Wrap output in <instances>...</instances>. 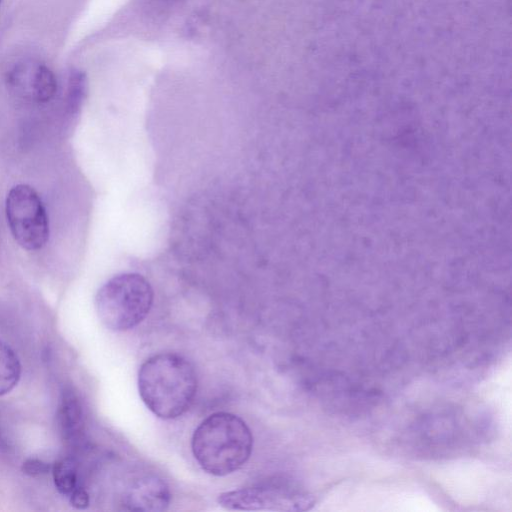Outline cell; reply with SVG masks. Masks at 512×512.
<instances>
[{
  "label": "cell",
  "instance_id": "6da1fadb",
  "mask_svg": "<svg viewBox=\"0 0 512 512\" xmlns=\"http://www.w3.org/2000/svg\"><path fill=\"white\" fill-rule=\"evenodd\" d=\"M198 380L194 366L182 355L162 352L149 357L138 373V390L147 408L161 419H174L191 406Z\"/></svg>",
  "mask_w": 512,
  "mask_h": 512
},
{
  "label": "cell",
  "instance_id": "7a4b0ae2",
  "mask_svg": "<svg viewBox=\"0 0 512 512\" xmlns=\"http://www.w3.org/2000/svg\"><path fill=\"white\" fill-rule=\"evenodd\" d=\"M191 449L199 466L214 476L239 470L250 458L253 435L246 422L229 412L205 418L195 429Z\"/></svg>",
  "mask_w": 512,
  "mask_h": 512
},
{
  "label": "cell",
  "instance_id": "3957f363",
  "mask_svg": "<svg viewBox=\"0 0 512 512\" xmlns=\"http://www.w3.org/2000/svg\"><path fill=\"white\" fill-rule=\"evenodd\" d=\"M154 292L140 274L121 273L106 281L95 297L96 313L109 330L122 332L140 324L152 307Z\"/></svg>",
  "mask_w": 512,
  "mask_h": 512
},
{
  "label": "cell",
  "instance_id": "277c9868",
  "mask_svg": "<svg viewBox=\"0 0 512 512\" xmlns=\"http://www.w3.org/2000/svg\"><path fill=\"white\" fill-rule=\"evenodd\" d=\"M6 219L14 240L29 251L44 247L49 238V221L44 204L27 184L12 187L5 202Z\"/></svg>",
  "mask_w": 512,
  "mask_h": 512
},
{
  "label": "cell",
  "instance_id": "5b68a950",
  "mask_svg": "<svg viewBox=\"0 0 512 512\" xmlns=\"http://www.w3.org/2000/svg\"><path fill=\"white\" fill-rule=\"evenodd\" d=\"M217 502L228 510L301 511L307 510L313 504V499L299 490L272 485L223 492Z\"/></svg>",
  "mask_w": 512,
  "mask_h": 512
},
{
  "label": "cell",
  "instance_id": "8992f818",
  "mask_svg": "<svg viewBox=\"0 0 512 512\" xmlns=\"http://www.w3.org/2000/svg\"><path fill=\"white\" fill-rule=\"evenodd\" d=\"M8 86L19 98L35 103H47L57 91L54 73L44 64L21 62L7 76Z\"/></svg>",
  "mask_w": 512,
  "mask_h": 512
},
{
  "label": "cell",
  "instance_id": "52a82bcc",
  "mask_svg": "<svg viewBox=\"0 0 512 512\" xmlns=\"http://www.w3.org/2000/svg\"><path fill=\"white\" fill-rule=\"evenodd\" d=\"M171 501L169 487L155 475L133 479L123 495V507L132 511H164Z\"/></svg>",
  "mask_w": 512,
  "mask_h": 512
},
{
  "label": "cell",
  "instance_id": "ba28073f",
  "mask_svg": "<svg viewBox=\"0 0 512 512\" xmlns=\"http://www.w3.org/2000/svg\"><path fill=\"white\" fill-rule=\"evenodd\" d=\"M56 424L61 438L71 445L79 442L84 427V411L78 394L65 387L60 394Z\"/></svg>",
  "mask_w": 512,
  "mask_h": 512
},
{
  "label": "cell",
  "instance_id": "9c48e42d",
  "mask_svg": "<svg viewBox=\"0 0 512 512\" xmlns=\"http://www.w3.org/2000/svg\"><path fill=\"white\" fill-rule=\"evenodd\" d=\"M52 477L57 491L67 498L80 486L78 463L74 457L65 456L51 466Z\"/></svg>",
  "mask_w": 512,
  "mask_h": 512
},
{
  "label": "cell",
  "instance_id": "30bf717a",
  "mask_svg": "<svg viewBox=\"0 0 512 512\" xmlns=\"http://www.w3.org/2000/svg\"><path fill=\"white\" fill-rule=\"evenodd\" d=\"M21 363L15 351L0 339V396L9 393L19 382Z\"/></svg>",
  "mask_w": 512,
  "mask_h": 512
},
{
  "label": "cell",
  "instance_id": "8fae6325",
  "mask_svg": "<svg viewBox=\"0 0 512 512\" xmlns=\"http://www.w3.org/2000/svg\"><path fill=\"white\" fill-rule=\"evenodd\" d=\"M87 77L83 71L74 69L70 72L67 84L66 113L69 117L79 114L87 96Z\"/></svg>",
  "mask_w": 512,
  "mask_h": 512
},
{
  "label": "cell",
  "instance_id": "7c38bea8",
  "mask_svg": "<svg viewBox=\"0 0 512 512\" xmlns=\"http://www.w3.org/2000/svg\"><path fill=\"white\" fill-rule=\"evenodd\" d=\"M51 466L42 460L30 458L23 463L22 470L29 476H40L50 471Z\"/></svg>",
  "mask_w": 512,
  "mask_h": 512
},
{
  "label": "cell",
  "instance_id": "4fadbf2b",
  "mask_svg": "<svg viewBox=\"0 0 512 512\" xmlns=\"http://www.w3.org/2000/svg\"><path fill=\"white\" fill-rule=\"evenodd\" d=\"M70 504L76 509H85L89 506L90 498L87 490L79 486L68 497Z\"/></svg>",
  "mask_w": 512,
  "mask_h": 512
},
{
  "label": "cell",
  "instance_id": "5bb4252c",
  "mask_svg": "<svg viewBox=\"0 0 512 512\" xmlns=\"http://www.w3.org/2000/svg\"><path fill=\"white\" fill-rule=\"evenodd\" d=\"M1 1H2V0H0V4H1Z\"/></svg>",
  "mask_w": 512,
  "mask_h": 512
}]
</instances>
